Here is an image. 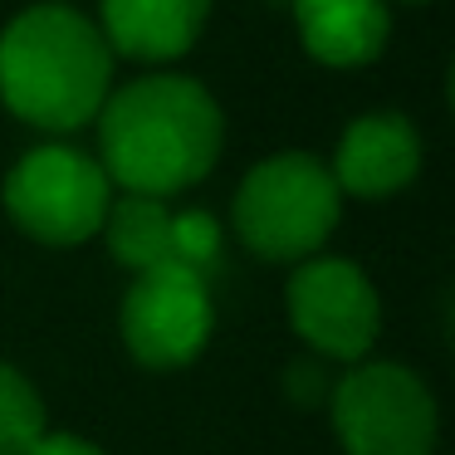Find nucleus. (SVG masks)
<instances>
[{
  "instance_id": "f257e3e1",
  "label": "nucleus",
  "mask_w": 455,
  "mask_h": 455,
  "mask_svg": "<svg viewBox=\"0 0 455 455\" xmlns=\"http://www.w3.org/2000/svg\"><path fill=\"white\" fill-rule=\"evenodd\" d=\"M99 128V167L123 196L177 201L216 172L226 152V113L201 79L148 69L108 93Z\"/></svg>"
},
{
  "instance_id": "f03ea898",
  "label": "nucleus",
  "mask_w": 455,
  "mask_h": 455,
  "mask_svg": "<svg viewBox=\"0 0 455 455\" xmlns=\"http://www.w3.org/2000/svg\"><path fill=\"white\" fill-rule=\"evenodd\" d=\"M113 60L99 20L64 0L25 5L0 25V103L25 128L69 138L113 93Z\"/></svg>"
},
{
  "instance_id": "7ed1b4c3",
  "label": "nucleus",
  "mask_w": 455,
  "mask_h": 455,
  "mask_svg": "<svg viewBox=\"0 0 455 455\" xmlns=\"http://www.w3.org/2000/svg\"><path fill=\"white\" fill-rule=\"evenodd\" d=\"M343 220V191L314 152H275L240 177L230 196V230L265 265H304L323 255Z\"/></svg>"
},
{
  "instance_id": "20e7f679",
  "label": "nucleus",
  "mask_w": 455,
  "mask_h": 455,
  "mask_svg": "<svg viewBox=\"0 0 455 455\" xmlns=\"http://www.w3.org/2000/svg\"><path fill=\"white\" fill-rule=\"evenodd\" d=\"M328 416L343 455H435L441 402L426 377L392 357H363L328 387Z\"/></svg>"
},
{
  "instance_id": "39448f33",
  "label": "nucleus",
  "mask_w": 455,
  "mask_h": 455,
  "mask_svg": "<svg viewBox=\"0 0 455 455\" xmlns=\"http://www.w3.org/2000/svg\"><path fill=\"white\" fill-rule=\"evenodd\" d=\"M113 196L118 191L99 157L74 142H40L0 181V201L15 230L54 250H79L99 240Z\"/></svg>"
},
{
  "instance_id": "423d86ee",
  "label": "nucleus",
  "mask_w": 455,
  "mask_h": 455,
  "mask_svg": "<svg viewBox=\"0 0 455 455\" xmlns=\"http://www.w3.org/2000/svg\"><path fill=\"white\" fill-rule=\"evenodd\" d=\"M284 318L318 363L353 367L372 357L382 333V294L372 275L347 255H314L289 269Z\"/></svg>"
},
{
  "instance_id": "0eeeda50",
  "label": "nucleus",
  "mask_w": 455,
  "mask_h": 455,
  "mask_svg": "<svg viewBox=\"0 0 455 455\" xmlns=\"http://www.w3.org/2000/svg\"><path fill=\"white\" fill-rule=\"evenodd\" d=\"M123 347L148 372H181L211 347L216 333V299L211 275L187 265L138 269L118 308Z\"/></svg>"
},
{
  "instance_id": "6e6552de",
  "label": "nucleus",
  "mask_w": 455,
  "mask_h": 455,
  "mask_svg": "<svg viewBox=\"0 0 455 455\" xmlns=\"http://www.w3.org/2000/svg\"><path fill=\"white\" fill-rule=\"evenodd\" d=\"M103 240L128 275L157 265H187L201 275H216L220 255H226V230L211 211L152 196H113Z\"/></svg>"
},
{
  "instance_id": "1a4fd4ad",
  "label": "nucleus",
  "mask_w": 455,
  "mask_h": 455,
  "mask_svg": "<svg viewBox=\"0 0 455 455\" xmlns=\"http://www.w3.org/2000/svg\"><path fill=\"white\" fill-rule=\"evenodd\" d=\"M426 167V142H421V128H416L406 113H363L343 128L333 148V172L338 191L357 201H387V196H402Z\"/></svg>"
},
{
  "instance_id": "9d476101",
  "label": "nucleus",
  "mask_w": 455,
  "mask_h": 455,
  "mask_svg": "<svg viewBox=\"0 0 455 455\" xmlns=\"http://www.w3.org/2000/svg\"><path fill=\"white\" fill-rule=\"evenodd\" d=\"M211 0H99V30L113 60L177 64L206 35Z\"/></svg>"
},
{
  "instance_id": "9b49d317",
  "label": "nucleus",
  "mask_w": 455,
  "mask_h": 455,
  "mask_svg": "<svg viewBox=\"0 0 455 455\" xmlns=\"http://www.w3.org/2000/svg\"><path fill=\"white\" fill-rule=\"evenodd\" d=\"M299 44L338 74L367 69L392 44V0H289Z\"/></svg>"
},
{
  "instance_id": "f8f14e48",
  "label": "nucleus",
  "mask_w": 455,
  "mask_h": 455,
  "mask_svg": "<svg viewBox=\"0 0 455 455\" xmlns=\"http://www.w3.org/2000/svg\"><path fill=\"white\" fill-rule=\"evenodd\" d=\"M44 426H50V411H44L40 387L30 382V372L0 357V455H20Z\"/></svg>"
},
{
  "instance_id": "ddd939ff",
  "label": "nucleus",
  "mask_w": 455,
  "mask_h": 455,
  "mask_svg": "<svg viewBox=\"0 0 455 455\" xmlns=\"http://www.w3.org/2000/svg\"><path fill=\"white\" fill-rule=\"evenodd\" d=\"M20 455H108V451H103L99 441H89V435H79V431H54V426H44Z\"/></svg>"
},
{
  "instance_id": "4468645a",
  "label": "nucleus",
  "mask_w": 455,
  "mask_h": 455,
  "mask_svg": "<svg viewBox=\"0 0 455 455\" xmlns=\"http://www.w3.org/2000/svg\"><path fill=\"white\" fill-rule=\"evenodd\" d=\"M406 5H426V0H406Z\"/></svg>"
}]
</instances>
